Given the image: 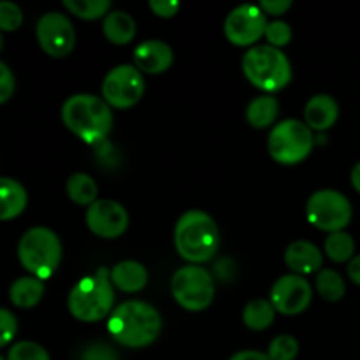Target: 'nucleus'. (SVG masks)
<instances>
[{
	"instance_id": "nucleus-1",
	"label": "nucleus",
	"mask_w": 360,
	"mask_h": 360,
	"mask_svg": "<svg viewBox=\"0 0 360 360\" xmlns=\"http://www.w3.org/2000/svg\"><path fill=\"white\" fill-rule=\"evenodd\" d=\"M108 330L127 348H143L153 343L162 330V316L151 304L127 301L111 313Z\"/></svg>"
},
{
	"instance_id": "nucleus-2",
	"label": "nucleus",
	"mask_w": 360,
	"mask_h": 360,
	"mask_svg": "<svg viewBox=\"0 0 360 360\" xmlns=\"http://www.w3.org/2000/svg\"><path fill=\"white\" fill-rule=\"evenodd\" d=\"M62 120L70 132L88 144L104 141L112 127L108 102L90 94H77L67 98L62 105Z\"/></svg>"
},
{
	"instance_id": "nucleus-3",
	"label": "nucleus",
	"mask_w": 360,
	"mask_h": 360,
	"mask_svg": "<svg viewBox=\"0 0 360 360\" xmlns=\"http://www.w3.org/2000/svg\"><path fill=\"white\" fill-rule=\"evenodd\" d=\"M174 245L183 259L197 266L213 259L220 246V232L207 213L199 210L186 211L176 224Z\"/></svg>"
},
{
	"instance_id": "nucleus-4",
	"label": "nucleus",
	"mask_w": 360,
	"mask_h": 360,
	"mask_svg": "<svg viewBox=\"0 0 360 360\" xmlns=\"http://www.w3.org/2000/svg\"><path fill=\"white\" fill-rule=\"evenodd\" d=\"M115 302L111 271L98 267L94 274L83 278L70 290L67 306L74 319L81 322H98L111 313Z\"/></svg>"
},
{
	"instance_id": "nucleus-5",
	"label": "nucleus",
	"mask_w": 360,
	"mask_h": 360,
	"mask_svg": "<svg viewBox=\"0 0 360 360\" xmlns=\"http://www.w3.org/2000/svg\"><path fill=\"white\" fill-rule=\"evenodd\" d=\"M20 262L28 273L39 280H48L60 266L62 243L48 227H32L21 236L18 245Z\"/></svg>"
},
{
	"instance_id": "nucleus-6",
	"label": "nucleus",
	"mask_w": 360,
	"mask_h": 360,
	"mask_svg": "<svg viewBox=\"0 0 360 360\" xmlns=\"http://www.w3.org/2000/svg\"><path fill=\"white\" fill-rule=\"evenodd\" d=\"M243 72L264 91L283 90L292 79V67L281 49L269 44L253 46L243 56Z\"/></svg>"
},
{
	"instance_id": "nucleus-7",
	"label": "nucleus",
	"mask_w": 360,
	"mask_h": 360,
	"mask_svg": "<svg viewBox=\"0 0 360 360\" xmlns=\"http://www.w3.org/2000/svg\"><path fill=\"white\" fill-rule=\"evenodd\" d=\"M313 130L299 120H283L269 134L267 150L276 162L285 165L299 164L313 150Z\"/></svg>"
},
{
	"instance_id": "nucleus-8",
	"label": "nucleus",
	"mask_w": 360,
	"mask_h": 360,
	"mask_svg": "<svg viewBox=\"0 0 360 360\" xmlns=\"http://www.w3.org/2000/svg\"><path fill=\"white\" fill-rule=\"evenodd\" d=\"M172 297L186 311H204L214 299V283L204 267L185 266L171 280Z\"/></svg>"
},
{
	"instance_id": "nucleus-9",
	"label": "nucleus",
	"mask_w": 360,
	"mask_h": 360,
	"mask_svg": "<svg viewBox=\"0 0 360 360\" xmlns=\"http://www.w3.org/2000/svg\"><path fill=\"white\" fill-rule=\"evenodd\" d=\"M306 218L313 227L330 234L345 231L352 220V204L347 195L336 190H319L308 199Z\"/></svg>"
},
{
	"instance_id": "nucleus-10",
	"label": "nucleus",
	"mask_w": 360,
	"mask_h": 360,
	"mask_svg": "<svg viewBox=\"0 0 360 360\" xmlns=\"http://www.w3.org/2000/svg\"><path fill=\"white\" fill-rule=\"evenodd\" d=\"M144 94V79L136 65H118L105 74L102 81V97L118 109L132 108Z\"/></svg>"
},
{
	"instance_id": "nucleus-11",
	"label": "nucleus",
	"mask_w": 360,
	"mask_h": 360,
	"mask_svg": "<svg viewBox=\"0 0 360 360\" xmlns=\"http://www.w3.org/2000/svg\"><path fill=\"white\" fill-rule=\"evenodd\" d=\"M37 42L53 58H63L76 44V32L69 18L62 13H46L35 27Z\"/></svg>"
},
{
	"instance_id": "nucleus-12",
	"label": "nucleus",
	"mask_w": 360,
	"mask_h": 360,
	"mask_svg": "<svg viewBox=\"0 0 360 360\" xmlns=\"http://www.w3.org/2000/svg\"><path fill=\"white\" fill-rule=\"evenodd\" d=\"M266 14L260 6L243 4L231 11L224 25V32L234 46H252L266 35Z\"/></svg>"
},
{
	"instance_id": "nucleus-13",
	"label": "nucleus",
	"mask_w": 360,
	"mask_h": 360,
	"mask_svg": "<svg viewBox=\"0 0 360 360\" xmlns=\"http://www.w3.org/2000/svg\"><path fill=\"white\" fill-rule=\"evenodd\" d=\"M313 290L304 276L299 274H285L271 288V304L281 315L294 316L308 309L311 302Z\"/></svg>"
},
{
	"instance_id": "nucleus-14",
	"label": "nucleus",
	"mask_w": 360,
	"mask_h": 360,
	"mask_svg": "<svg viewBox=\"0 0 360 360\" xmlns=\"http://www.w3.org/2000/svg\"><path fill=\"white\" fill-rule=\"evenodd\" d=\"M86 225L98 238L115 239L120 238L129 227V213L116 200L98 199L88 207Z\"/></svg>"
},
{
	"instance_id": "nucleus-15",
	"label": "nucleus",
	"mask_w": 360,
	"mask_h": 360,
	"mask_svg": "<svg viewBox=\"0 0 360 360\" xmlns=\"http://www.w3.org/2000/svg\"><path fill=\"white\" fill-rule=\"evenodd\" d=\"M172 60H174V55H172L171 46L157 39L141 42L134 51L136 67L148 74L165 72L172 65Z\"/></svg>"
},
{
	"instance_id": "nucleus-16",
	"label": "nucleus",
	"mask_w": 360,
	"mask_h": 360,
	"mask_svg": "<svg viewBox=\"0 0 360 360\" xmlns=\"http://www.w3.org/2000/svg\"><path fill=\"white\" fill-rule=\"evenodd\" d=\"M285 262L294 271V274L306 276V274L319 273L322 269L323 257L319 246L299 239V241L288 245L287 252H285Z\"/></svg>"
},
{
	"instance_id": "nucleus-17",
	"label": "nucleus",
	"mask_w": 360,
	"mask_h": 360,
	"mask_svg": "<svg viewBox=\"0 0 360 360\" xmlns=\"http://www.w3.org/2000/svg\"><path fill=\"white\" fill-rule=\"evenodd\" d=\"M338 116H340V105L336 98L326 94L311 97L304 108L306 125L311 130H320V132L329 130L338 122Z\"/></svg>"
},
{
	"instance_id": "nucleus-18",
	"label": "nucleus",
	"mask_w": 360,
	"mask_h": 360,
	"mask_svg": "<svg viewBox=\"0 0 360 360\" xmlns=\"http://www.w3.org/2000/svg\"><path fill=\"white\" fill-rule=\"evenodd\" d=\"M27 190L13 178H0V220H13L27 207Z\"/></svg>"
},
{
	"instance_id": "nucleus-19",
	"label": "nucleus",
	"mask_w": 360,
	"mask_h": 360,
	"mask_svg": "<svg viewBox=\"0 0 360 360\" xmlns=\"http://www.w3.org/2000/svg\"><path fill=\"white\" fill-rule=\"evenodd\" d=\"M111 281L122 292L134 294L146 287L148 271L136 260H123L111 269Z\"/></svg>"
},
{
	"instance_id": "nucleus-20",
	"label": "nucleus",
	"mask_w": 360,
	"mask_h": 360,
	"mask_svg": "<svg viewBox=\"0 0 360 360\" xmlns=\"http://www.w3.org/2000/svg\"><path fill=\"white\" fill-rule=\"evenodd\" d=\"M44 295V283L34 276H23L13 281L9 288V299L16 308L30 309L41 302Z\"/></svg>"
},
{
	"instance_id": "nucleus-21",
	"label": "nucleus",
	"mask_w": 360,
	"mask_h": 360,
	"mask_svg": "<svg viewBox=\"0 0 360 360\" xmlns=\"http://www.w3.org/2000/svg\"><path fill=\"white\" fill-rule=\"evenodd\" d=\"M102 30H104L105 39L112 44H129L136 37V21L125 11H112L105 16Z\"/></svg>"
},
{
	"instance_id": "nucleus-22",
	"label": "nucleus",
	"mask_w": 360,
	"mask_h": 360,
	"mask_svg": "<svg viewBox=\"0 0 360 360\" xmlns=\"http://www.w3.org/2000/svg\"><path fill=\"white\" fill-rule=\"evenodd\" d=\"M278 111H280V104L273 95H260V97L253 98L246 108V120L255 129H266V127L273 125Z\"/></svg>"
},
{
	"instance_id": "nucleus-23",
	"label": "nucleus",
	"mask_w": 360,
	"mask_h": 360,
	"mask_svg": "<svg viewBox=\"0 0 360 360\" xmlns=\"http://www.w3.org/2000/svg\"><path fill=\"white\" fill-rule=\"evenodd\" d=\"M67 195L72 202L79 204V206H91L94 202H97L98 188L97 183L94 181V178L84 172H76V174L70 176L67 179Z\"/></svg>"
},
{
	"instance_id": "nucleus-24",
	"label": "nucleus",
	"mask_w": 360,
	"mask_h": 360,
	"mask_svg": "<svg viewBox=\"0 0 360 360\" xmlns=\"http://www.w3.org/2000/svg\"><path fill=\"white\" fill-rule=\"evenodd\" d=\"M274 315H276V309L271 304V301L255 299L246 304L243 311V322L252 330H266L274 322Z\"/></svg>"
},
{
	"instance_id": "nucleus-25",
	"label": "nucleus",
	"mask_w": 360,
	"mask_h": 360,
	"mask_svg": "<svg viewBox=\"0 0 360 360\" xmlns=\"http://www.w3.org/2000/svg\"><path fill=\"white\" fill-rule=\"evenodd\" d=\"M316 290L322 295V299L329 302H338L347 294V285L340 273L333 269H320L316 273Z\"/></svg>"
},
{
	"instance_id": "nucleus-26",
	"label": "nucleus",
	"mask_w": 360,
	"mask_h": 360,
	"mask_svg": "<svg viewBox=\"0 0 360 360\" xmlns=\"http://www.w3.org/2000/svg\"><path fill=\"white\" fill-rule=\"evenodd\" d=\"M326 253L333 262L343 264L354 259L355 253V241L348 232L340 231L329 234L326 239Z\"/></svg>"
},
{
	"instance_id": "nucleus-27",
	"label": "nucleus",
	"mask_w": 360,
	"mask_h": 360,
	"mask_svg": "<svg viewBox=\"0 0 360 360\" xmlns=\"http://www.w3.org/2000/svg\"><path fill=\"white\" fill-rule=\"evenodd\" d=\"M63 6L83 20H97L108 14L111 2L109 0H65Z\"/></svg>"
},
{
	"instance_id": "nucleus-28",
	"label": "nucleus",
	"mask_w": 360,
	"mask_h": 360,
	"mask_svg": "<svg viewBox=\"0 0 360 360\" xmlns=\"http://www.w3.org/2000/svg\"><path fill=\"white\" fill-rule=\"evenodd\" d=\"M267 355H269L271 360H294L299 355L297 340L288 336V334H281V336L274 338L271 341Z\"/></svg>"
},
{
	"instance_id": "nucleus-29",
	"label": "nucleus",
	"mask_w": 360,
	"mask_h": 360,
	"mask_svg": "<svg viewBox=\"0 0 360 360\" xmlns=\"http://www.w3.org/2000/svg\"><path fill=\"white\" fill-rule=\"evenodd\" d=\"M7 360H51L44 347L34 341H20L13 345L7 354Z\"/></svg>"
},
{
	"instance_id": "nucleus-30",
	"label": "nucleus",
	"mask_w": 360,
	"mask_h": 360,
	"mask_svg": "<svg viewBox=\"0 0 360 360\" xmlns=\"http://www.w3.org/2000/svg\"><path fill=\"white\" fill-rule=\"evenodd\" d=\"M23 23V11L18 4L0 0V32H14Z\"/></svg>"
},
{
	"instance_id": "nucleus-31",
	"label": "nucleus",
	"mask_w": 360,
	"mask_h": 360,
	"mask_svg": "<svg viewBox=\"0 0 360 360\" xmlns=\"http://www.w3.org/2000/svg\"><path fill=\"white\" fill-rule=\"evenodd\" d=\"M266 39L269 46L280 49L281 46H287L292 39V28L290 25L285 21H271L266 27Z\"/></svg>"
},
{
	"instance_id": "nucleus-32",
	"label": "nucleus",
	"mask_w": 360,
	"mask_h": 360,
	"mask_svg": "<svg viewBox=\"0 0 360 360\" xmlns=\"http://www.w3.org/2000/svg\"><path fill=\"white\" fill-rule=\"evenodd\" d=\"M18 320L9 309L0 308V348L7 347L16 338Z\"/></svg>"
},
{
	"instance_id": "nucleus-33",
	"label": "nucleus",
	"mask_w": 360,
	"mask_h": 360,
	"mask_svg": "<svg viewBox=\"0 0 360 360\" xmlns=\"http://www.w3.org/2000/svg\"><path fill=\"white\" fill-rule=\"evenodd\" d=\"M77 360H118V355L105 343H94L81 352Z\"/></svg>"
},
{
	"instance_id": "nucleus-34",
	"label": "nucleus",
	"mask_w": 360,
	"mask_h": 360,
	"mask_svg": "<svg viewBox=\"0 0 360 360\" xmlns=\"http://www.w3.org/2000/svg\"><path fill=\"white\" fill-rule=\"evenodd\" d=\"M14 94V76L9 65L0 60V104L9 101Z\"/></svg>"
},
{
	"instance_id": "nucleus-35",
	"label": "nucleus",
	"mask_w": 360,
	"mask_h": 360,
	"mask_svg": "<svg viewBox=\"0 0 360 360\" xmlns=\"http://www.w3.org/2000/svg\"><path fill=\"white\" fill-rule=\"evenodd\" d=\"M150 9L153 11L157 16L160 18H172L178 9L181 7V4L178 0H150Z\"/></svg>"
},
{
	"instance_id": "nucleus-36",
	"label": "nucleus",
	"mask_w": 360,
	"mask_h": 360,
	"mask_svg": "<svg viewBox=\"0 0 360 360\" xmlns=\"http://www.w3.org/2000/svg\"><path fill=\"white\" fill-rule=\"evenodd\" d=\"M290 0H262V2H260V9L266 11L267 14H273V16L283 14L285 11L290 9Z\"/></svg>"
},
{
	"instance_id": "nucleus-37",
	"label": "nucleus",
	"mask_w": 360,
	"mask_h": 360,
	"mask_svg": "<svg viewBox=\"0 0 360 360\" xmlns=\"http://www.w3.org/2000/svg\"><path fill=\"white\" fill-rule=\"evenodd\" d=\"M231 360H271L269 355L262 354V352H257V350H243L238 352L231 357Z\"/></svg>"
},
{
	"instance_id": "nucleus-38",
	"label": "nucleus",
	"mask_w": 360,
	"mask_h": 360,
	"mask_svg": "<svg viewBox=\"0 0 360 360\" xmlns=\"http://www.w3.org/2000/svg\"><path fill=\"white\" fill-rule=\"evenodd\" d=\"M348 276H350V280L354 281L355 285L360 287V255L354 257V259L350 260V264H348Z\"/></svg>"
},
{
	"instance_id": "nucleus-39",
	"label": "nucleus",
	"mask_w": 360,
	"mask_h": 360,
	"mask_svg": "<svg viewBox=\"0 0 360 360\" xmlns=\"http://www.w3.org/2000/svg\"><path fill=\"white\" fill-rule=\"evenodd\" d=\"M350 179H352V185H354V188L360 193V162L357 165H355L354 169H352Z\"/></svg>"
},
{
	"instance_id": "nucleus-40",
	"label": "nucleus",
	"mask_w": 360,
	"mask_h": 360,
	"mask_svg": "<svg viewBox=\"0 0 360 360\" xmlns=\"http://www.w3.org/2000/svg\"><path fill=\"white\" fill-rule=\"evenodd\" d=\"M4 49V35H2V32H0V51H2Z\"/></svg>"
},
{
	"instance_id": "nucleus-41",
	"label": "nucleus",
	"mask_w": 360,
	"mask_h": 360,
	"mask_svg": "<svg viewBox=\"0 0 360 360\" xmlns=\"http://www.w3.org/2000/svg\"><path fill=\"white\" fill-rule=\"evenodd\" d=\"M0 360H6V359H4V357H2V355H0Z\"/></svg>"
}]
</instances>
